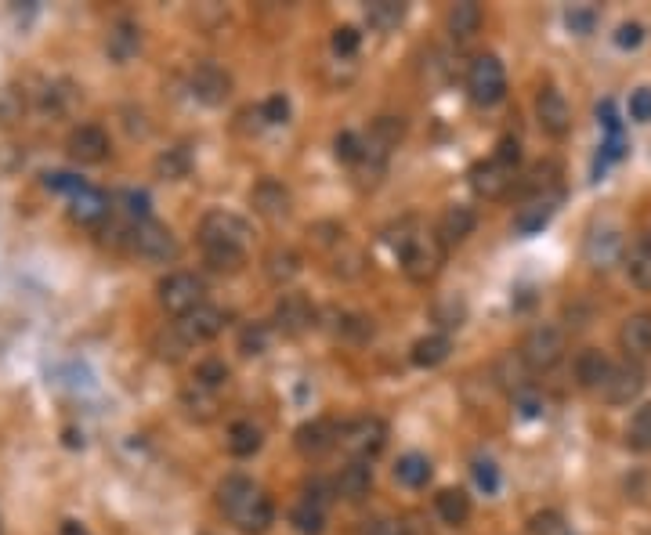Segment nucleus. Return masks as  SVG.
Returning a JSON list of instances; mask_svg holds the SVG:
<instances>
[{
    "instance_id": "1",
    "label": "nucleus",
    "mask_w": 651,
    "mask_h": 535,
    "mask_svg": "<svg viewBox=\"0 0 651 535\" xmlns=\"http://www.w3.org/2000/svg\"><path fill=\"white\" fill-rule=\"evenodd\" d=\"M217 507L225 510L228 521L246 535H265L275 521V507L268 492L261 485H254L250 478H243V474H232V478L221 481Z\"/></svg>"
},
{
    "instance_id": "2",
    "label": "nucleus",
    "mask_w": 651,
    "mask_h": 535,
    "mask_svg": "<svg viewBox=\"0 0 651 535\" xmlns=\"http://www.w3.org/2000/svg\"><path fill=\"white\" fill-rule=\"evenodd\" d=\"M565 351H568L565 329L554 326V322H539V326H532L529 333H525L518 358H521V366L532 369V373H547V369L561 366Z\"/></svg>"
},
{
    "instance_id": "3",
    "label": "nucleus",
    "mask_w": 651,
    "mask_h": 535,
    "mask_svg": "<svg viewBox=\"0 0 651 535\" xmlns=\"http://www.w3.org/2000/svg\"><path fill=\"white\" fill-rule=\"evenodd\" d=\"M340 449L348 452L355 463L377 460L387 445V423L380 416H355V420L340 423Z\"/></svg>"
},
{
    "instance_id": "4",
    "label": "nucleus",
    "mask_w": 651,
    "mask_h": 535,
    "mask_svg": "<svg viewBox=\"0 0 651 535\" xmlns=\"http://www.w3.org/2000/svg\"><path fill=\"white\" fill-rule=\"evenodd\" d=\"M250 239V225L232 210H210L199 221V246L203 250H243Z\"/></svg>"
},
{
    "instance_id": "5",
    "label": "nucleus",
    "mask_w": 651,
    "mask_h": 535,
    "mask_svg": "<svg viewBox=\"0 0 651 535\" xmlns=\"http://www.w3.org/2000/svg\"><path fill=\"white\" fill-rule=\"evenodd\" d=\"M583 261L594 272H612L615 264H623L626 261L623 228L615 225V221H597L583 239Z\"/></svg>"
},
{
    "instance_id": "6",
    "label": "nucleus",
    "mask_w": 651,
    "mask_h": 535,
    "mask_svg": "<svg viewBox=\"0 0 651 535\" xmlns=\"http://www.w3.org/2000/svg\"><path fill=\"white\" fill-rule=\"evenodd\" d=\"M398 264H402V272H406L413 282H431L434 275L442 272V264H445L442 239H438V235L416 232L413 239L398 250Z\"/></svg>"
},
{
    "instance_id": "7",
    "label": "nucleus",
    "mask_w": 651,
    "mask_h": 535,
    "mask_svg": "<svg viewBox=\"0 0 651 535\" xmlns=\"http://www.w3.org/2000/svg\"><path fill=\"white\" fill-rule=\"evenodd\" d=\"M467 94L474 105H500L507 98V69L496 55H478L467 66Z\"/></svg>"
},
{
    "instance_id": "8",
    "label": "nucleus",
    "mask_w": 651,
    "mask_h": 535,
    "mask_svg": "<svg viewBox=\"0 0 651 535\" xmlns=\"http://www.w3.org/2000/svg\"><path fill=\"white\" fill-rule=\"evenodd\" d=\"M199 304H207V286L192 272H170L160 282V308L174 319H185Z\"/></svg>"
},
{
    "instance_id": "9",
    "label": "nucleus",
    "mask_w": 651,
    "mask_h": 535,
    "mask_svg": "<svg viewBox=\"0 0 651 535\" xmlns=\"http://www.w3.org/2000/svg\"><path fill=\"white\" fill-rule=\"evenodd\" d=\"M127 239H131L134 254L145 257V261H174V257H178V239H174V232H170L167 225H160V221H152V217L134 221Z\"/></svg>"
},
{
    "instance_id": "10",
    "label": "nucleus",
    "mask_w": 651,
    "mask_h": 535,
    "mask_svg": "<svg viewBox=\"0 0 651 535\" xmlns=\"http://www.w3.org/2000/svg\"><path fill=\"white\" fill-rule=\"evenodd\" d=\"M275 329L283 333V337H304L308 329L319 322V311L315 304L304 297V293H283L279 304H275Z\"/></svg>"
},
{
    "instance_id": "11",
    "label": "nucleus",
    "mask_w": 651,
    "mask_h": 535,
    "mask_svg": "<svg viewBox=\"0 0 651 535\" xmlns=\"http://www.w3.org/2000/svg\"><path fill=\"white\" fill-rule=\"evenodd\" d=\"M644 387H648V369L641 362H615L612 376H608V384H604V402L612 405H630L644 395Z\"/></svg>"
},
{
    "instance_id": "12",
    "label": "nucleus",
    "mask_w": 651,
    "mask_h": 535,
    "mask_svg": "<svg viewBox=\"0 0 651 535\" xmlns=\"http://www.w3.org/2000/svg\"><path fill=\"white\" fill-rule=\"evenodd\" d=\"M225 322H228V315L221 308H214V304H199L196 311L185 315V319L174 322V329H178V337L192 348V344H210L214 337H221Z\"/></svg>"
},
{
    "instance_id": "13",
    "label": "nucleus",
    "mask_w": 651,
    "mask_h": 535,
    "mask_svg": "<svg viewBox=\"0 0 651 535\" xmlns=\"http://www.w3.org/2000/svg\"><path fill=\"white\" fill-rule=\"evenodd\" d=\"M536 120H539V127L550 134V138H565V134L572 131V105H568V98L557 91L554 84L539 87Z\"/></svg>"
},
{
    "instance_id": "14",
    "label": "nucleus",
    "mask_w": 651,
    "mask_h": 535,
    "mask_svg": "<svg viewBox=\"0 0 651 535\" xmlns=\"http://www.w3.org/2000/svg\"><path fill=\"white\" fill-rule=\"evenodd\" d=\"M192 94H196L203 105H225L228 98H232V76L225 73L221 66H214V62H199L196 69H192Z\"/></svg>"
},
{
    "instance_id": "15",
    "label": "nucleus",
    "mask_w": 651,
    "mask_h": 535,
    "mask_svg": "<svg viewBox=\"0 0 651 535\" xmlns=\"http://www.w3.org/2000/svg\"><path fill=\"white\" fill-rule=\"evenodd\" d=\"M109 134L102 131V127H95V123H84V127H76L73 134H69L66 141V152L69 160L84 163V167H91V163H102L105 156H109Z\"/></svg>"
},
{
    "instance_id": "16",
    "label": "nucleus",
    "mask_w": 651,
    "mask_h": 535,
    "mask_svg": "<svg viewBox=\"0 0 651 535\" xmlns=\"http://www.w3.org/2000/svg\"><path fill=\"white\" fill-rule=\"evenodd\" d=\"M467 181H471L474 196H482L492 203V199H503L510 188H514V170L503 167V163H496V160H485V163H474Z\"/></svg>"
},
{
    "instance_id": "17",
    "label": "nucleus",
    "mask_w": 651,
    "mask_h": 535,
    "mask_svg": "<svg viewBox=\"0 0 651 535\" xmlns=\"http://www.w3.org/2000/svg\"><path fill=\"white\" fill-rule=\"evenodd\" d=\"M337 442H340V427L333 420L301 423V427H297V434H293V445H297V452H301V456H308V460H319V456H326V452H330Z\"/></svg>"
},
{
    "instance_id": "18",
    "label": "nucleus",
    "mask_w": 651,
    "mask_h": 535,
    "mask_svg": "<svg viewBox=\"0 0 651 535\" xmlns=\"http://www.w3.org/2000/svg\"><path fill=\"white\" fill-rule=\"evenodd\" d=\"M619 348L626 351L630 362L651 358V311H633L619 326Z\"/></svg>"
},
{
    "instance_id": "19",
    "label": "nucleus",
    "mask_w": 651,
    "mask_h": 535,
    "mask_svg": "<svg viewBox=\"0 0 651 535\" xmlns=\"http://www.w3.org/2000/svg\"><path fill=\"white\" fill-rule=\"evenodd\" d=\"M250 207H254V214L265 217V221H283L290 214V192H286L283 181L261 178L250 188Z\"/></svg>"
},
{
    "instance_id": "20",
    "label": "nucleus",
    "mask_w": 651,
    "mask_h": 535,
    "mask_svg": "<svg viewBox=\"0 0 651 535\" xmlns=\"http://www.w3.org/2000/svg\"><path fill=\"white\" fill-rule=\"evenodd\" d=\"M557 203H561V192H547V196H532L525 207L514 217V232L518 235H536L550 225V217L557 214Z\"/></svg>"
},
{
    "instance_id": "21",
    "label": "nucleus",
    "mask_w": 651,
    "mask_h": 535,
    "mask_svg": "<svg viewBox=\"0 0 651 535\" xmlns=\"http://www.w3.org/2000/svg\"><path fill=\"white\" fill-rule=\"evenodd\" d=\"M402 134H406V123H402V116H380V120L373 123L369 138H366V160H377V167H380V163L391 156V149H398Z\"/></svg>"
},
{
    "instance_id": "22",
    "label": "nucleus",
    "mask_w": 651,
    "mask_h": 535,
    "mask_svg": "<svg viewBox=\"0 0 651 535\" xmlns=\"http://www.w3.org/2000/svg\"><path fill=\"white\" fill-rule=\"evenodd\" d=\"M612 369H615V362L597 348H586L583 355L576 358V380L583 391H604Z\"/></svg>"
},
{
    "instance_id": "23",
    "label": "nucleus",
    "mask_w": 651,
    "mask_h": 535,
    "mask_svg": "<svg viewBox=\"0 0 651 535\" xmlns=\"http://www.w3.org/2000/svg\"><path fill=\"white\" fill-rule=\"evenodd\" d=\"M474 228H478V214H474V207L456 203V207L445 210L442 221H438V239H442V246L449 250V246H460Z\"/></svg>"
},
{
    "instance_id": "24",
    "label": "nucleus",
    "mask_w": 651,
    "mask_h": 535,
    "mask_svg": "<svg viewBox=\"0 0 651 535\" xmlns=\"http://www.w3.org/2000/svg\"><path fill=\"white\" fill-rule=\"evenodd\" d=\"M333 489H337L340 499H348V503H362V499L369 496V489H373V467H369V463L351 460L348 467L337 474Z\"/></svg>"
},
{
    "instance_id": "25",
    "label": "nucleus",
    "mask_w": 651,
    "mask_h": 535,
    "mask_svg": "<svg viewBox=\"0 0 651 535\" xmlns=\"http://www.w3.org/2000/svg\"><path fill=\"white\" fill-rule=\"evenodd\" d=\"M482 4H474V0H460V4H453L449 8V15H445V26H449V33H453V40H471L478 29H482Z\"/></svg>"
},
{
    "instance_id": "26",
    "label": "nucleus",
    "mask_w": 651,
    "mask_h": 535,
    "mask_svg": "<svg viewBox=\"0 0 651 535\" xmlns=\"http://www.w3.org/2000/svg\"><path fill=\"white\" fill-rule=\"evenodd\" d=\"M434 510H438V517H442L445 525L460 528L471 521V496L463 489H442L434 496Z\"/></svg>"
},
{
    "instance_id": "27",
    "label": "nucleus",
    "mask_w": 651,
    "mask_h": 535,
    "mask_svg": "<svg viewBox=\"0 0 651 535\" xmlns=\"http://www.w3.org/2000/svg\"><path fill=\"white\" fill-rule=\"evenodd\" d=\"M449 351H453L449 337H445V333H431V337L416 340L413 351H409V362H413L416 369H434V366H442L445 358H449Z\"/></svg>"
},
{
    "instance_id": "28",
    "label": "nucleus",
    "mask_w": 651,
    "mask_h": 535,
    "mask_svg": "<svg viewBox=\"0 0 651 535\" xmlns=\"http://www.w3.org/2000/svg\"><path fill=\"white\" fill-rule=\"evenodd\" d=\"M138 47H142V33H138V26H131V22H116V26L109 29V37H105V51H109L113 62H131V58L138 55Z\"/></svg>"
},
{
    "instance_id": "29",
    "label": "nucleus",
    "mask_w": 651,
    "mask_h": 535,
    "mask_svg": "<svg viewBox=\"0 0 651 535\" xmlns=\"http://www.w3.org/2000/svg\"><path fill=\"white\" fill-rule=\"evenodd\" d=\"M261 427L257 423H250V420H236L232 427H228V438H225V445H228V452L236 456V460H246V456H254L257 449H261Z\"/></svg>"
},
{
    "instance_id": "30",
    "label": "nucleus",
    "mask_w": 651,
    "mask_h": 535,
    "mask_svg": "<svg viewBox=\"0 0 651 535\" xmlns=\"http://www.w3.org/2000/svg\"><path fill=\"white\" fill-rule=\"evenodd\" d=\"M431 460L420 456V452H406L402 460L395 463V481L402 489H424L427 481H431Z\"/></svg>"
},
{
    "instance_id": "31",
    "label": "nucleus",
    "mask_w": 651,
    "mask_h": 535,
    "mask_svg": "<svg viewBox=\"0 0 651 535\" xmlns=\"http://www.w3.org/2000/svg\"><path fill=\"white\" fill-rule=\"evenodd\" d=\"M626 275H630V282L637 286V290L651 293V243L648 239H641L637 246H630L626 250Z\"/></svg>"
},
{
    "instance_id": "32",
    "label": "nucleus",
    "mask_w": 651,
    "mask_h": 535,
    "mask_svg": "<svg viewBox=\"0 0 651 535\" xmlns=\"http://www.w3.org/2000/svg\"><path fill=\"white\" fill-rule=\"evenodd\" d=\"M297 272H301V257L293 254L290 246H275V250H268L265 254V275L272 282H279V286L290 282Z\"/></svg>"
},
{
    "instance_id": "33",
    "label": "nucleus",
    "mask_w": 651,
    "mask_h": 535,
    "mask_svg": "<svg viewBox=\"0 0 651 535\" xmlns=\"http://www.w3.org/2000/svg\"><path fill=\"white\" fill-rule=\"evenodd\" d=\"M109 214V199L95 188H84L80 196H73V217L76 221H84V225H95L102 217Z\"/></svg>"
},
{
    "instance_id": "34",
    "label": "nucleus",
    "mask_w": 651,
    "mask_h": 535,
    "mask_svg": "<svg viewBox=\"0 0 651 535\" xmlns=\"http://www.w3.org/2000/svg\"><path fill=\"white\" fill-rule=\"evenodd\" d=\"M366 19L373 29L387 33V29H395L398 22L406 19V4H398V0H377V4H369Z\"/></svg>"
},
{
    "instance_id": "35",
    "label": "nucleus",
    "mask_w": 651,
    "mask_h": 535,
    "mask_svg": "<svg viewBox=\"0 0 651 535\" xmlns=\"http://www.w3.org/2000/svg\"><path fill=\"white\" fill-rule=\"evenodd\" d=\"M626 442L637 452H651V402H644L637 413H633L630 427H626Z\"/></svg>"
},
{
    "instance_id": "36",
    "label": "nucleus",
    "mask_w": 651,
    "mask_h": 535,
    "mask_svg": "<svg viewBox=\"0 0 651 535\" xmlns=\"http://www.w3.org/2000/svg\"><path fill=\"white\" fill-rule=\"evenodd\" d=\"M290 521L301 535H322V532H326V510L312 507V503H304V499L293 507Z\"/></svg>"
},
{
    "instance_id": "37",
    "label": "nucleus",
    "mask_w": 651,
    "mask_h": 535,
    "mask_svg": "<svg viewBox=\"0 0 651 535\" xmlns=\"http://www.w3.org/2000/svg\"><path fill=\"white\" fill-rule=\"evenodd\" d=\"M189 167H192V156H189V149H185V145H178V149H167L160 160H156V174H160V178H167V181L185 178V174H189Z\"/></svg>"
},
{
    "instance_id": "38",
    "label": "nucleus",
    "mask_w": 651,
    "mask_h": 535,
    "mask_svg": "<svg viewBox=\"0 0 651 535\" xmlns=\"http://www.w3.org/2000/svg\"><path fill=\"white\" fill-rule=\"evenodd\" d=\"M192 384L207 387V391H221V387L228 384V366L221 362V358H203L196 366V376H192Z\"/></svg>"
},
{
    "instance_id": "39",
    "label": "nucleus",
    "mask_w": 651,
    "mask_h": 535,
    "mask_svg": "<svg viewBox=\"0 0 651 535\" xmlns=\"http://www.w3.org/2000/svg\"><path fill=\"white\" fill-rule=\"evenodd\" d=\"M597 22H601V11H597L594 4H579V8L565 11V26H568V33H576V37H590L597 29Z\"/></svg>"
},
{
    "instance_id": "40",
    "label": "nucleus",
    "mask_w": 651,
    "mask_h": 535,
    "mask_svg": "<svg viewBox=\"0 0 651 535\" xmlns=\"http://www.w3.org/2000/svg\"><path fill=\"white\" fill-rule=\"evenodd\" d=\"M268 348H272V326H265V322H254V326H246L239 333V351L243 355H265Z\"/></svg>"
},
{
    "instance_id": "41",
    "label": "nucleus",
    "mask_w": 651,
    "mask_h": 535,
    "mask_svg": "<svg viewBox=\"0 0 651 535\" xmlns=\"http://www.w3.org/2000/svg\"><path fill=\"white\" fill-rule=\"evenodd\" d=\"M333 156H337L340 163H362L366 160V141L355 131H340L337 138H333Z\"/></svg>"
},
{
    "instance_id": "42",
    "label": "nucleus",
    "mask_w": 651,
    "mask_h": 535,
    "mask_svg": "<svg viewBox=\"0 0 651 535\" xmlns=\"http://www.w3.org/2000/svg\"><path fill=\"white\" fill-rule=\"evenodd\" d=\"M181 402H185V409H189L192 416H199V420H210L217 409V395L214 391H207V387L192 384L185 395H181Z\"/></svg>"
},
{
    "instance_id": "43",
    "label": "nucleus",
    "mask_w": 651,
    "mask_h": 535,
    "mask_svg": "<svg viewBox=\"0 0 651 535\" xmlns=\"http://www.w3.org/2000/svg\"><path fill=\"white\" fill-rule=\"evenodd\" d=\"M529 535H572V528L557 510H539L529 517Z\"/></svg>"
},
{
    "instance_id": "44",
    "label": "nucleus",
    "mask_w": 651,
    "mask_h": 535,
    "mask_svg": "<svg viewBox=\"0 0 651 535\" xmlns=\"http://www.w3.org/2000/svg\"><path fill=\"white\" fill-rule=\"evenodd\" d=\"M463 319H467V304L460 297H445V301L434 304V322L442 329H460Z\"/></svg>"
},
{
    "instance_id": "45",
    "label": "nucleus",
    "mask_w": 651,
    "mask_h": 535,
    "mask_svg": "<svg viewBox=\"0 0 651 535\" xmlns=\"http://www.w3.org/2000/svg\"><path fill=\"white\" fill-rule=\"evenodd\" d=\"M330 47H333V55H340V58H351V55H359V47H362V33L355 26H337L333 29V40H330Z\"/></svg>"
},
{
    "instance_id": "46",
    "label": "nucleus",
    "mask_w": 651,
    "mask_h": 535,
    "mask_svg": "<svg viewBox=\"0 0 651 535\" xmlns=\"http://www.w3.org/2000/svg\"><path fill=\"white\" fill-rule=\"evenodd\" d=\"M474 485H478L485 496H492V492L500 489V467L492 460H474Z\"/></svg>"
},
{
    "instance_id": "47",
    "label": "nucleus",
    "mask_w": 651,
    "mask_h": 535,
    "mask_svg": "<svg viewBox=\"0 0 651 535\" xmlns=\"http://www.w3.org/2000/svg\"><path fill=\"white\" fill-rule=\"evenodd\" d=\"M615 47L619 51H637V47L644 44V26L641 22H623V26L615 29Z\"/></svg>"
},
{
    "instance_id": "48",
    "label": "nucleus",
    "mask_w": 651,
    "mask_h": 535,
    "mask_svg": "<svg viewBox=\"0 0 651 535\" xmlns=\"http://www.w3.org/2000/svg\"><path fill=\"white\" fill-rule=\"evenodd\" d=\"M261 120H265V123H286V120H290V98H286V94H272V98L261 105Z\"/></svg>"
},
{
    "instance_id": "49",
    "label": "nucleus",
    "mask_w": 651,
    "mask_h": 535,
    "mask_svg": "<svg viewBox=\"0 0 651 535\" xmlns=\"http://www.w3.org/2000/svg\"><path fill=\"white\" fill-rule=\"evenodd\" d=\"M492 160L503 163V167L518 170L521 163V141L518 138H500V145H496V152H492Z\"/></svg>"
},
{
    "instance_id": "50",
    "label": "nucleus",
    "mask_w": 651,
    "mask_h": 535,
    "mask_svg": "<svg viewBox=\"0 0 651 535\" xmlns=\"http://www.w3.org/2000/svg\"><path fill=\"white\" fill-rule=\"evenodd\" d=\"M330 496H337V489H333V485H326V481H319V478L304 485V503H312V507H319V510H326Z\"/></svg>"
},
{
    "instance_id": "51",
    "label": "nucleus",
    "mask_w": 651,
    "mask_h": 535,
    "mask_svg": "<svg viewBox=\"0 0 651 535\" xmlns=\"http://www.w3.org/2000/svg\"><path fill=\"white\" fill-rule=\"evenodd\" d=\"M630 116L637 123H651V87H637L630 94Z\"/></svg>"
},
{
    "instance_id": "52",
    "label": "nucleus",
    "mask_w": 651,
    "mask_h": 535,
    "mask_svg": "<svg viewBox=\"0 0 651 535\" xmlns=\"http://www.w3.org/2000/svg\"><path fill=\"white\" fill-rule=\"evenodd\" d=\"M362 535H413V528L406 521H391V517H380V521H369L362 528Z\"/></svg>"
},
{
    "instance_id": "53",
    "label": "nucleus",
    "mask_w": 651,
    "mask_h": 535,
    "mask_svg": "<svg viewBox=\"0 0 651 535\" xmlns=\"http://www.w3.org/2000/svg\"><path fill=\"white\" fill-rule=\"evenodd\" d=\"M48 185L58 188V192H69V196H80L84 192V181L80 178H69V174H48Z\"/></svg>"
},
{
    "instance_id": "54",
    "label": "nucleus",
    "mask_w": 651,
    "mask_h": 535,
    "mask_svg": "<svg viewBox=\"0 0 651 535\" xmlns=\"http://www.w3.org/2000/svg\"><path fill=\"white\" fill-rule=\"evenodd\" d=\"M518 409H521V416H543V398H539L536 391H525V387H521Z\"/></svg>"
},
{
    "instance_id": "55",
    "label": "nucleus",
    "mask_w": 651,
    "mask_h": 535,
    "mask_svg": "<svg viewBox=\"0 0 651 535\" xmlns=\"http://www.w3.org/2000/svg\"><path fill=\"white\" fill-rule=\"evenodd\" d=\"M597 116H601V123L608 127V138H615V134H619V116H615V105L604 102L601 109H597Z\"/></svg>"
},
{
    "instance_id": "56",
    "label": "nucleus",
    "mask_w": 651,
    "mask_h": 535,
    "mask_svg": "<svg viewBox=\"0 0 651 535\" xmlns=\"http://www.w3.org/2000/svg\"><path fill=\"white\" fill-rule=\"evenodd\" d=\"M62 535H91V532H87V525H80V521H62Z\"/></svg>"
},
{
    "instance_id": "57",
    "label": "nucleus",
    "mask_w": 651,
    "mask_h": 535,
    "mask_svg": "<svg viewBox=\"0 0 651 535\" xmlns=\"http://www.w3.org/2000/svg\"><path fill=\"white\" fill-rule=\"evenodd\" d=\"M0 535H4V525H0Z\"/></svg>"
}]
</instances>
